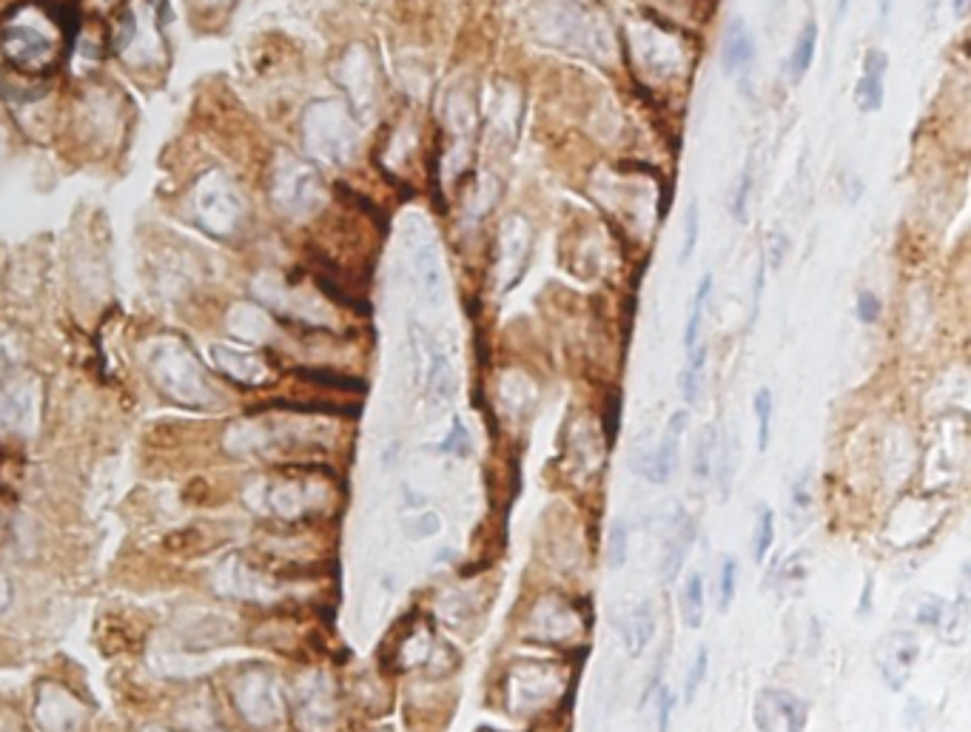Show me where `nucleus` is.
<instances>
[{"label":"nucleus","mask_w":971,"mask_h":732,"mask_svg":"<svg viewBox=\"0 0 971 732\" xmlns=\"http://www.w3.org/2000/svg\"><path fill=\"white\" fill-rule=\"evenodd\" d=\"M146 368H149L157 391L180 405L203 408L212 402V388L203 374V365L180 340L163 336V340L151 342L146 351Z\"/></svg>","instance_id":"1"},{"label":"nucleus","mask_w":971,"mask_h":732,"mask_svg":"<svg viewBox=\"0 0 971 732\" xmlns=\"http://www.w3.org/2000/svg\"><path fill=\"white\" fill-rule=\"evenodd\" d=\"M194 211L208 235L228 237L235 235L242 220V199L222 174H206L194 192Z\"/></svg>","instance_id":"2"},{"label":"nucleus","mask_w":971,"mask_h":732,"mask_svg":"<svg viewBox=\"0 0 971 732\" xmlns=\"http://www.w3.org/2000/svg\"><path fill=\"white\" fill-rule=\"evenodd\" d=\"M317 199H320L317 174L308 165L292 160V157H283L277 171H274V203L285 214L302 217V214H311L317 208Z\"/></svg>","instance_id":"3"},{"label":"nucleus","mask_w":971,"mask_h":732,"mask_svg":"<svg viewBox=\"0 0 971 732\" xmlns=\"http://www.w3.org/2000/svg\"><path fill=\"white\" fill-rule=\"evenodd\" d=\"M55 41L35 23L9 21L0 28V55L18 69H37L52 57Z\"/></svg>","instance_id":"4"},{"label":"nucleus","mask_w":971,"mask_h":732,"mask_svg":"<svg viewBox=\"0 0 971 732\" xmlns=\"http://www.w3.org/2000/svg\"><path fill=\"white\" fill-rule=\"evenodd\" d=\"M809 707L803 698L787 690H764L755 698V727L758 732H803Z\"/></svg>","instance_id":"5"},{"label":"nucleus","mask_w":971,"mask_h":732,"mask_svg":"<svg viewBox=\"0 0 971 732\" xmlns=\"http://www.w3.org/2000/svg\"><path fill=\"white\" fill-rule=\"evenodd\" d=\"M235 701L251 724H271L279 716L277 684L269 673L254 670L235 682Z\"/></svg>","instance_id":"6"},{"label":"nucleus","mask_w":971,"mask_h":732,"mask_svg":"<svg viewBox=\"0 0 971 732\" xmlns=\"http://www.w3.org/2000/svg\"><path fill=\"white\" fill-rule=\"evenodd\" d=\"M687 422H689V413L687 411H678L670 416V425L664 431V439L661 445L655 448V454H650L647 459H641L639 470L641 477L652 484H664L666 479L673 477L675 465H678V448H681V436L687 431Z\"/></svg>","instance_id":"7"},{"label":"nucleus","mask_w":971,"mask_h":732,"mask_svg":"<svg viewBox=\"0 0 971 732\" xmlns=\"http://www.w3.org/2000/svg\"><path fill=\"white\" fill-rule=\"evenodd\" d=\"M887 71H889V55L878 46L866 52L864 57V75H860L858 85H855V103L864 114H872L883 108V98H887Z\"/></svg>","instance_id":"8"},{"label":"nucleus","mask_w":971,"mask_h":732,"mask_svg":"<svg viewBox=\"0 0 971 732\" xmlns=\"http://www.w3.org/2000/svg\"><path fill=\"white\" fill-rule=\"evenodd\" d=\"M212 359L214 365L231 377L235 382L242 385H263L269 379V365L260 354H251L245 348H237V345H212Z\"/></svg>","instance_id":"9"},{"label":"nucleus","mask_w":971,"mask_h":732,"mask_svg":"<svg viewBox=\"0 0 971 732\" xmlns=\"http://www.w3.org/2000/svg\"><path fill=\"white\" fill-rule=\"evenodd\" d=\"M37 416V385L18 382L0 393V431H26Z\"/></svg>","instance_id":"10"},{"label":"nucleus","mask_w":971,"mask_h":732,"mask_svg":"<svg viewBox=\"0 0 971 732\" xmlns=\"http://www.w3.org/2000/svg\"><path fill=\"white\" fill-rule=\"evenodd\" d=\"M917 653L921 650H917V639L912 633H892L883 641V648H880V673H883L889 687L901 690L909 670L915 664Z\"/></svg>","instance_id":"11"},{"label":"nucleus","mask_w":971,"mask_h":732,"mask_svg":"<svg viewBox=\"0 0 971 732\" xmlns=\"http://www.w3.org/2000/svg\"><path fill=\"white\" fill-rule=\"evenodd\" d=\"M37 719H41L43 730L46 732H75L78 730L83 712H80L78 701L69 696L66 690H49L41 696V705H37Z\"/></svg>","instance_id":"12"},{"label":"nucleus","mask_w":971,"mask_h":732,"mask_svg":"<svg viewBox=\"0 0 971 732\" xmlns=\"http://www.w3.org/2000/svg\"><path fill=\"white\" fill-rule=\"evenodd\" d=\"M752 66H755V41H752L750 26L741 18H735L723 35L721 69L727 78H732L735 71H750Z\"/></svg>","instance_id":"13"},{"label":"nucleus","mask_w":971,"mask_h":732,"mask_svg":"<svg viewBox=\"0 0 971 732\" xmlns=\"http://www.w3.org/2000/svg\"><path fill=\"white\" fill-rule=\"evenodd\" d=\"M306 140L317 155L336 157L345 146V135L336 131V114L331 106H313L306 114Z\"/></svg>","instance_id":"14"},{"label":"nucleus","mask_w":971,"mask_h":732,"mask_svg":"<svg viewBox=\"0 0 971 732\" xmlns=\"http://www.w3.org/2000/svg\"><path fill=\"white\" fill-rule=\"evenodd\" d=\"M621 636H625L627 653L632 659H639L647 648H650L652 636H655V613L647 602H641L636 610L627 613L625 625H621Z\"/></svg>","instance_id":"15"},{"label":"nucleus","mask_w":971,"mask_h":732,"mask_svg":"<svg viewBox=\"0 0 971 732\" xmlns=\"http://www.w3.org/2000/svg\"><path fill=\"white\" fill-rule=\"evenodd\" d=\"M228 328H231L240 340H265V331L271 328V322L269 317H265L263 308L242 302V306H237L235 313L228 317Z\"/></svg>","instance_id":"16"},{"label":"nucleus","mask_w":971,"mask_h":732,"mask_svg":"<svg viewBox=\"0 0 971 732\" xmlns=\"http://www.w3.org/2000/svg\"><path fill=\"white\" fill-rule=\"evenodd\" d=\"M815 52H818V23L815 18H812V21L803 23L801 35L795 41L792 55H789V75H792V80H801L803 75H807L812 60H815Z\"/></svg>","instance_id":"17"},{"label":"nucleus","mask_w":971,"mask_h":732,"mask_svg":"<svg viewBox=\"0 0 971 732\" xmlns=\"http://www.w3.org/2000/svg\"><path fill=\"white\" fill-rule=\"evenodd\" d=\"M693 541H695V525H693V522H687V525L681 527V530H675L673 541H670V548H666L664 564H661V573H664V582L666 584L678 579L681 568H684V559H687L689 548H693Z\"/></svg>","instance_id":"18"},{"label":"nucleus","mask_w":971,"mask_h":732,"mask_svg":"<svg viewBox=\"0 0 971 732\" xmlns=\"http://www.w3.org/2000/svg\"><path fill=\"white\" fill-rule=\"evenodd\" d=\"M704 610H707V596H704V576L701 573H689L687 584H684V625L689 630H698L704 625Z\"/></svg>","instance_id":"19"},{"label":"nucleus","mask_w":971,"mask_h":732,"mask_svg":"<svg viewBox=\"0 0 971 732\" xmlns=\"http://www.w3.org/2000/svg\"><path fill=\"white\" fill-rule=\"evenodd\" d=\"M712 294V274H704L698 288H695V297H693V306H689V317H687V328H684V348L693 351L698 345V334H701V322H704V308H707V299Z\"/></svg>","instance_id":"20"},{"label":"nucleus","mask_w":971,"mask_h":732,"mask_svg":"<svg viewBox=\"0 0 971 732\" xmlns=\"http://www.w3.org/2000/svg\"><path fill=\"white\" fill-rule=\"evenodd\" d=\"M775 541V513L773 507L761 505L758 516H755V541H752V553H755V562H764L766 553L773 550Z\"/></svg>","instance_id":"21"},{"label":"nucleus","mask_w":971,"mask_h":732,"mask_svg":"<svg viewBox=\"0 0 971 732\" xmlns=\"http://www.w3.org/2000/svg\"><path fill=\"white\" fill-rule=\"evenodd\" d=\"M704 365H707V345H695L689 351V363L681 374V393L687 402H695L698 399V382H701V374H704Z\"/></svg>","instance_id":"22"},{"label":"nucleus","mask_w":971,"mask_h":732,"mask_svg":"<svg viewBox=\"0 0 971 732\" xmlns=\"http://www.w3.org/2000/svg\"><path fill=\"white\" fill-rule=\"evenodd\" d=\"M752 408H755V416H758V450H766L769 448V439H773V391L769 388H758Z\"/></svg>","instance_id":"23"},{"label":"nucleus","mask_w":971,"mask_h":732,"mask_svg":"<svg viewBox=\"0 0 971 732\" xmlns=\"http://www.w3.org/2000/svg\"><path fill=\"white\" fill-rule=\"evenodd\" d=\"M627 550H630V534H627L625 522L616 519L607 534V564L613 570L621 568L627 562Z\"/></svg>","instance_id":"24"},{"label":"nucleus","mask_w":971,"mask_h":732,"mask_svg":"<svg viewBox=\"0 0 971 732\" xmlns=\"http://www.w3.org/2000/svg\"><path fill=\"white\" fill-rule=\"evenodd\" d=\"M738 587V562L735 556H727L721 562V573H718V610H730L732 598H735Z\"/></svg>","instance_id":"25"},{"label":"nucleus","mask_w":971,"mask_h":732,"mask_svg":"<svg viewBox=\"0 0 971 732\" xmlns=\"http://www.w3.org/2000/svg\"><path fill=\"white\" fill-rule=\"evenodd\" d=\"M712 450H716V427H704L701 439L695 442V456H693V473L698 479L709 477V468H712Z\"/></svg>","instance_id":"26"},{"label":"nucleus","mask_w":971,"mask_h":732,"mask_svg":"<svg viewBox=\"0 0 971 732\" xmlns=\"http://www.w3.org/2000/svg\"><path fill=\"white\" fill-rule=\"evenodd\" d=\"M707 667H709V650L701 648L698 650V655H695L693 667H689L687 684H684V701H687V705H693L698 690H701L704 678H707Z\"/></svg>","instance_id":"27"},{"label":"nucleus","mask_w":971,"mask_h":732,"mask_svg":"<svg viewBox=\"0 0 971 732\" xmlns=\"http://www.w3.org/2000/svg\"><path fill=\"white\" fill-rule=\"evenodd\" d=\"M752 157L746 160L744 171H741V180H738V188H735V199H732V217L738 222H746V206H750V194H752Z\"/></svg>","instance_id":"28"},{"label":"nucleus","mask_w":971,"mask_h":732,"mask_svg":"<svg viewBox=\"0 0 971 732\" xmlns=\"http://www.w3.org/2000/svg\"><path fill=\"white\" fill-rule=\"evenodd\" d=\"M698 203H689L687 206V217H684V249H681V263H687L689 256H693L695 245H698Z\"/></svg>","instance_id":"29"},{"label":"nucleus","mask_w":971,"mask_h":732,"mask_svg":"<svg viewBox=\"0 0 971 732\" xmlns=\"http://www.w3.org/2000/svg\"><path fill=\"white\" fill-rule=\"evenodd\" d=\"M678 705V696H675L666 684H661L659 693H655V712H659V732L670 730V721H673V710Z\"/></svg>","instance_id":"30"},{"label":"nucleus","mask_w":971,"mask_h":732,"mask_svg":"<svg viewBox=\"0 0 971 732\" xmlns=\"http://www.w3.org/2000/svg\"><path fill=\"white\" fill-rule=\"evenodd\" d=\"M858 320L864 325H875L880 320V299L872 291L858 294Z\"/></svg>","instance_id":"31"},{"label":"nucleus","mask_w":971,"mask_h":732,"mask_svg":"<svg viewBox=\"0 0 971 732\" xmlns=\"http://www.w3.org/2000/svg\"><path fill=\"white\" fill-rule=\"evenodd\" d=\"M944 613H946L944 602H940V598H929V602H923L921 610H917V625L937 627L944 621Z\"/></svg>","instance_id":"32"},{"label":"nucleus","mask_w":971,"mask_h":732,"mask_svg":"<svg viewBox=\"0 0 971 732\" xmlns=\"http://www.w3.org/2000/svg\"><path fill=\"white\" fill-rule=\"evenodd\" d=\"M618 425H621V399L618 393H613L604 405V431H607V439H616Z\"/></svg>","instance_id":"33"},{"label":"nucleus","mask_w":971,"mask_h":732,"mask_svg":"<svg viewBox=\"0 0 971 732\" xmlns=\"http://www.w3.org/2000/svg\"><path fill=\"white\" fill-rule=\"evenodd\" d=\"M14 359H18V351H14L12 340L7 334H0V374L12 368Z\"/></svg>","instance_id":"34"},{"label":"nucleus","mask_w":971,"mask_h":732,"mask_svg":"<svg viewBox=\"0 0 971 732\" xmlns=\"http://www.w3.org/2000/svg\"><path fill=\"white\" fill-rule=\"evenodd\" d=\"M465 439H468V434H465V427L456 422L454 434L445 439V450H454V454H468V445H465Z\"/></svg>","instance_id":"35"},{"label":"nucleus","mask_w":971,"mask_h":732,"mask_svg":"<svg viewBox=\"0 0 971 732\" xmlns=\"http://www.w3.org/2000/svg\"><path fill=\"white\" fill-rule=\"evenodd\" d=\"M764 271L766 263L764 256H761V265H758V274H755V294H752V317L758 313V302H761V291H764Z\"/></svg>","instance_id":"36"},{"label":"nucleus","mask_w":971,"mask_h":732,"mask_svg":"<svg viewBox=\"0 0 971 732\" xmlns=\"http://www.w3.org/2000/svg\"><path fill=\"white\" fill-rule=\"evenodd\" d=\"M892 3H894V0H878L880 23H887V21H889V14H892Z\"/></svg>","instance_id":"37"},{"label":"nucleus","mask_w":971,"mask_h":732,"mask_svg":"<svg viewBox=\"0 0 971 732\" xmlns=\"http://www.w3.org/2000/svg\"><path fill=\"white\" fill-rule=\"evenodd\" d=\"M7 602H9V584L7 579H0V610L7 607Z\"/></svg>","instance_id":"38"},{"label":"nucleus","mask_w":971,"mask_h":732,"mask_svg":"<svg viewBox=\"0 0 971 732\" xmlns=\"http://www.w3.org/2000/svg\"><path fill=\"white\" fill-rule=\"evenodd\" d=\"M846 9H849V0H837V9H835L837 21H841V18H844V14H846Z\"/></svg>","instance_id":"39"},{"label":"nucleus","mask_w":971,"mask_h":732,"mask_svg":"<svg viewBox=\"0 0 971 732\" xmlns=\"http://www.w3.org/2000/svg\"><path fill=\"white\" fill-rule=\"evenodd\" d=\"M966 3H969V0H951V9H955V14H963Z\"/></svg>","instance_id":"40"},{"label":"nucleus","mask_w":971,"mask_h":732,"mask_svg":"<svg viewBox=\"0 0 971 732\" xmlns=\"http://www.w3.org/2000/svg\"><path fill=\"white\" fill-rule=\"evenodd\" d=\"M146 732H163V730H155V727H151V730H146Z\"/></svg>","instance_id":"41"}]
</instances>
